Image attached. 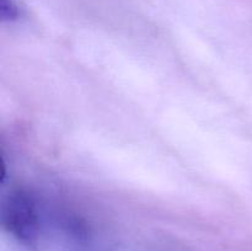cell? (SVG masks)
<instances>
[{
  "label": "cell",
  "instance_id": "obj_2",
  "mask_svg": "<svg viewBox=\"0 0 252 251\" xmlns=\"http://www.w3.org/2000/svg\"><path fill=\"white\" fill-rule=\"evenodd\" d=\"M21 15L19 5L14 0H0V20L4 22H12L19 20Z\"/></svg>",
  "mask_w": 252,
  "mask_h": 251
},
{
  "label": "cell",
  "instance_id": "obj_1",
  "mask_svg": "<svg viewBox=\"0 0 252 251\" xmlns=\"http://www.w3.org/2000/svg\"><path fill=\"white\" fill-rule=\"evenodd\" d=\"M1 225L27 250L37 251L39 218L36 201L30 192L17 188L7 194L1 207Z\"/></svg>",
  "mask_w": 252,
  "mask_h": 251
}]
</instances>
